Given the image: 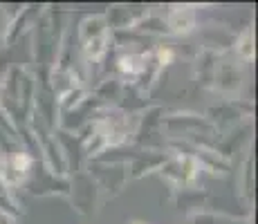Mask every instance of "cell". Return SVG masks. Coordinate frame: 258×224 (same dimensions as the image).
<instances>
[{
	"label": "cell",
	"instance_id": "cell-2",
	"mask_svg": "<svg viewBox=\"0 0 258 224\" xmlns=\"http://www.w3.org/2000/svg\"><path fill=\"white\" fill-rule=\"evenodd\" d=\"M144 61H146L144 56H121L119 58V67L126 74H140L144 69Z\"/></svg>",
	"mask_w": 258,
	"mask_h": 224
},
{
	"label": "cell",
	"instance_id": "cell-6",
	"mask_svg": "<svg viewBox=\"0 0 258 224\" xmlns=\"http://www.w3.org/2000/svg\"><path fill=\"white\" fill-rule=\"evenodd\" d=\"M135 224H142V222H135Z\"/></svg>",
	"mask_w": 258,
	"mask_h": 224
},
{
	"label": "cell",
	"instance_id": "cell-5",
	"mask_svg": "<svg viewBox=\"0 0 258 224\" xmlns=\"http://www.w3.org/2000/svg\"><path fill=\"white\" fill-rule=\"evenodd\" d=\"M157 56H160L162 63H168L173 58V52H171V49H160V52H157Z\"/></svg>",
	"mask_w": 258,
	"mask_h": 224
},
{
	"label": "cell",
	"instance_id": "cell-3",
	"mask_svg": "<svg viewBox=\"0 0 258 224\" xmlns=\"http://www.w3.org/2000/svg\"><path fill=\"white\" fill-rule=\"evenodd\" d=\"M238 52H240L242 58H254V32L251 29H245V34L240 36Z\"/></svg>",
	"mask_w": 258,
	"mask_h": 224
},
{
	"label": "cell",
	"instance_id": "cell-4",
	"mask_svg": "<svg viewBox=\"0 0 258 224\" xmlns=\"http://www.w3.org/2000/svg\"><path fill=\"white\" fill-rule=\"evenodd\" d=\"M29 164H32V159L25 155V153H18V155L14 157V168H16L18 173H25V171H27Z\"/></svg>",
	"mask_w": 258,
	"mask_h": 224
},
{
	"label": "cell",
	"instance_id": "cell-1",
	"mask_svg": "<svg viewBox=\"0 0 258 224\" xmlns=\"http://www.w3.org/2000/svg\"><path fill=\"white\" fill-rule=\"evenodd\" d=\"M193 23H196V18H193L191 7H175L168 16V25L175 34H188L193 29Z\"/></svg>",
	"mask_w": 258,
	"mask_h": 224
}]
</instances>
